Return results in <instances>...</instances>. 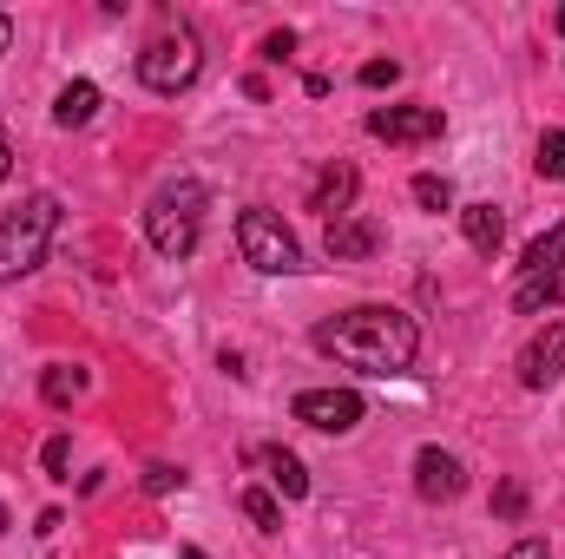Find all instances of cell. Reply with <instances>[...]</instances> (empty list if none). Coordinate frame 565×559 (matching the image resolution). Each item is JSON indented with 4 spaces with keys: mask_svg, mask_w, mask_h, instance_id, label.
I'll use <instances>...</instances> for the list:
<instances>
[{
    "mask_svg": "<svg viewBox=\"0 0 565 559\" xmlns=\"http://www.w3.org/2000/svg\"><path fill=\"white\" fill-rule=\"evenodd\" d=\"M316 349L335 356L355 376H408L422 356V329L395 303H355L329 323H316Z\"/></svg>",
    "mask_w": 565,
    "mask_h": 559,
    "instance_id": "obj_1",
    "label": "cell"
},
{
    "mask_svg": "<svg viewBox=\"0 0 565 559\" xmlns=\"http://www.w3.org/2000/svg\"><path fill=\"white\" fill-rule=\"evenodd\" d=\"M204 211H211V191H204L198 178L158 184L151 204H145V244H151L158 257H191L198 238H204Z\"/></svg>",
    "mask_w": 565,
    "mask_h": 559,
    "instance_id": "obj_2",
    "label": "cell"
},
{
    "mask_svg": "<svg viewBox=\"0 0 565 559\" xmlns=\"http://www.w3.org/2000/svg\"><path fill=\"white\" fill-rule=\"evenodd\" d=\"M53 231H60V198H53V191H33V198H20V204L0 218V283L33 277V271L46 264V244H53Z\"/></svg>",
    "mask_w": 565,
    "mask_h": 559,
    "instance_id": "obj_3",
    "label": "cell"
},
{
    "mask_svg": "<svg viewBox=\"0 0 565 559\" xmlns=\"http://www.w3.org/2000/svg\"><path fill=\"white\" fill-rule=\"evenodd\" d=\"M237 251H244V264L264 271V277H296V271H302V244H296V231L282 224L270 204H250V211L237 218Z\"/></svg>",
    "mask_w": 565,
    "mask_h": 559,
    "instance_id": "obj_4",
    "label": "cell"
},
{
    "mask_svg": "<svg viewBox=\"0 0 565 559\" xmlns=\"http://www.w3.org/2000/svg\"><path fill=\"white\" fill-rule=\"evenodd\" d=\"M198 73H204V53H198L191 27H164L158 40H145V53H139L145 93H184Z\"/></svg>",
    "mask_w": 565,
    "mask_h": 559,
    "instance_id": "obj_5",
    "label": "cell"
},
{
    "mask_svg": "<svg viewBox=\"0 0 565 559\" xmlns=\"http://www.w3.org/2000/svg\"><path fill=\"white\" fill-rule=\"evenodd\" d=\"M289 415L302 428H316V434H349V428H362L369 402H362V389H302L289 402Z\"/></svg>",
    "mask_w": 565,
    "mask_h": 559,
    "instance_id": "obj_6",
    "label": "cell"
},
{
    "mask_svg": "<svg viewBox=\"0 0 565 559\" xmlns=\"http://www.w3.org/2000/svg\"><path fill=\"white\" fill-rule=\"evenodd\" d=\"M369 133L388 145H434L447 133V113L440 106H375L369 113Z\"/></svg>",
    "mask_w": 565,
    "mask_h": 559,
    "instance_id": "obj_7",
    "label": "cell"
},
{
    "mask_svg": "<svg viewBox=\"0 0 565 559\" xmlns=\"http://www.w3.org/2000/svg\"><path fill=\"white\" fill-rule=\"evenodd\" d=\"M513 369H520V389H533V395L553 389V382H565V316H553V323L520 349Z\"/></svg>",
    "mask_w": 565,
    "mask_h": 559,
    "instance_id": "obj_8",
    "label": "cell"
},
{
    "mask_svg": "<svg viewBox=\"0 0 565 559\" xmlns=\"http://www.w3.org/2000/svg\"><path fill=\"white\" fill-rule=\"evenodd\" d=\"M415 494H422L427 507L460 500V494H467V467H460V454H447V447L427 441L422 454H415Z\"/></svg>",
    "mask_w": 565,
    "mask_h": 559,
    "instance_id": "obj_9",
    "label": "cell"
},
{
    "mask_svg": "<svg viewBox=\"0 0 565 559\" xmlns=\"http://www.w3.org/2000/svg\"><path fill=\"white\" fill-rule=\"evenodd\" d=\"M322 251L335 257V264H369L375 251H382V224L375 218H329V238H322Z\"/></svg>",
    "mask_w": 565,
    "mask_h": 559,
    "instance_id": "obj_10",
    "label": "cell"
},
{
    "mask_svg": "<svg viewBox=\"0 0 565 559\" xmlns=\"http://www.w3.org/2000/svg\"><path fill=\"white\" fill-rule=\"evenodd\" d=\"M355 191H362V171L335 158V165H322V178L309 184V211H322V218H349Z\"/></svg>",
    "mask_w": 565,
    "mask_h": 559,
    "instance_id": "obj_11",
    "label": "cell"
},
{
    "mask_svg": "<svg viewBox=\"0 0 565 559\" xmlns=\"http://www.w3.org/2000/svg\"><path fill=\"white\" fill-rule=\"evenodd\" d=\"M93 119H99V86H93V80H66L60 99H53V126H60V133H79V126H93Z\"/></svg>",
    "mask_w": 565,
    "mask_h": 559,
    "instance_id": "obj_12",
    "label": "cell"
},
{
    "mask_svg": "<svg viewBox=\"0 0 565 559\" xmlns=\"http://www.w3.org/2000/svg\"><path fill=\"white\" fill-rule=\"evenodd\" d=\"M244 461H257V467H270V487H277L282 500H309V474H302V461H296L289 447H250Z\"/></svg>",
    "mask_w": 565,
    "mask_h": 559,
    "instance_id": "obj_13",
    "label": "cell"
},
{
    "mask_svg": "<svg viewBox=\"0 0 565 559\" xmlns=\"http://www.w3.org/2000/svg\"><path fill=\"white\" fill-rule=\"evenodd\" d=\"M460 231H467V244H473L480 257H500V244H507L500 204H460Z\"/></svg>",
    "mask_w": 565,
    "mask_h": 559,
    "instance_id": "obj_14",
    "label": "cell"
},
{
    "mask_svg": "<svg viewBox=\"0 0 565 559\" xmlns=\"http://www.w3.org/2000/svg\"><path fill=\"white\" fill-rule=\"evenodd\" d=\"M559 303H565V271L520 277V289H513V309H520V316H540V309H559Z\"/></svg>",
    "mask_w": 565,
    "mask_h": 559,
    "instance_id": "obj_15",
    "label": "cell"
},
{
    "mask_svg": "<svg viewBox=\"0 0 565 559\" xmlns=\"http://www.w3.org/2000/svg\"><path fill=\"white\" fill-rule=\"evenodd\" d=\"M546 271H565V224H553L546 238H533L526 257H520V277H546Z\"/></svg>",
    "mask_w": 565,
    "mask_h": 559,
    "instance_id": "obj_16",
    "label": "cell"
},
{
    "mask_svg": "<svg viewBox=\"0 0 565 559\" xmlns=\"http://www.w3.org/2000/svg\"><path fill=\"white\" fill-rule=\"evenodd\" d=\"M79 389H86V369H73V362H53V369L40 376V395H46V409H66Z\"/></svg>",
    "mask_w": 565,
    "mask_h": 559,
    "instance_id": "obj_17",
    "label": "cell"
},
{
    "mask_svg": "<svg viewBox=\"0 0 565 559\" xmlns=\"http://www.w3.org/2000/svg\"><path fill=\"white\" fill-rule=\"evenodd\" d=\"M244 514H250L257 534H282V507H277L270 487H244Z\"/></svg>",
    "mask_w": 565,
    "mask_h": 559,
    "instance_id": "obj_18",
    "label": "cell"
},
{
    "mask_svg": "<svg viewBox=\"0 0 565 559\" xmlns=\"http://www.w3.org/2000/svg\"><path fill=\"white\" fill-rule=\"evenodd\" d=\"M408 191H415V204H422V211H434V218H440V211H454V184H447L440 171H422Z\"/></svg>",
    "mask_w": 565,
    "mask_h": 559,
    "instance_id": "obj_19",
    "label": "cell"
},
{
    "mask_svg": "<svg viewBox=\"0 0 565 559\" xmlns=\"http://www.w3.org/2000/svg\"><path fill=\"white\" fill-rule=\"evenodd\" d=\"M540 178H565V133L553 126V133H540Z\"/></svg>",
    "mask_w": 565,
    "mask_h": 559,
    "instance_id": "obj_20",
    "label": "cell"
},
{
    "mask_svg": "<svg viewBox=\"0 0 565 559\" xmlns=\"http://www.w3.org/2000/svg\"><path fill=\"white\" fill-rule=\"evenodd\" d=\"M40 467H46V481H73V474H66V467H73V441L53 434V441L40 447Z\"/></svg>",
    "mask_w": 565,
    "mask_h": 559,
    "instance_id": "obj_21",
    "label": "cell"
},
{
    "mask_svg": "<svg viewBox=\"0 0 565 559\" xmlns=\"http://www.w3.org/2000/svg\"><path fill=\"white\" fill-rule=\"evenodd\" d=\"M493 514H500V520H520V514H526V487H520V481H500V487H493Z\"/></svg>",
    "mask_w": 565,
    "mask_h": 559,
    "instance_id": "obj_22",
    "label": "cell"
},
{
    "mask_svg": "<svg viewBox=\"0 0 565 559\" xmlns=\"http://www.w3.org/2000/svg\"><path fill=\"white\" fill-rule=\"evenodd\" d=\"M355 80H362L369 93H382V86H395V80H402V60H369V66H362Z\"/></svg>",
    "mask_w": 565,
    "mask_h": 559,
    "instance_id": "obj_23",
    "label": "cell"
},
{
    "mask_svg": "<svg viewBox=\"0 0 565 559\" xmlns=\"http://www.w3.org/2000/svg\"><path fill=\"white\" fill-rule=\"evenodd\" d=\"M171 487H184V467H171V461H151V467H145V494H171Z\"/></svg>",
    "mask_w": 565,
    "mask_h": 559,
    "instance_id": "obj_24",
    "label": "cell"
},
{
    "mask_svg": "<svg viewBox=\"0 0 565 559\" xmlns=\"http://www.w3.org/2000/svg\"><path fill=\"white\" fill-rule=\"evenodd\" d=\"M257 53H264L270 66H282V60L296 53V33H289V27H277V33H264V46H257Z\"/></svg>",
    "mask_w": 565,
    "mask_h": 559,
    "instance_id": "obj_25",
    "label": "cell"
},
{
    "mask_svg": "<svg viewBox=\"0 0 565 559\" xmlns=\"http://www.w3.org/2000/svg\"><path fill=\"white\" fill-rule=\"evenodd\" d=\"M507 559H553V547H546V540H520Z\"/></svg>",
    "mask_w": 565,
    "mask_h": 559,
    "instance_id": "obj_26",
    "label": "cell"
},
{
    "mask_svg": "<svg viewBox=\"0 0 565 559\" xmlns=\"http://www.w3.org/2000/svg\"><path fill=\"white\" fill-rule=\"evenodd\" d=\"M13 171V145H7V133H0V178Z\"/></svg>",
    "mask_w": 565,
    "mask_h": 559,
    "instance_id": "obj_27",
    "label": "cell"
},
{
    "mask_svg": "<svg viewBox=\"0 0 565 559\" xmlns=\"http://www.w3.org/2000/svg\"><path fill=\"white\" fill-rule=\"evenodd\" d=\"M7 40H13V20H7V13H0V53H7Z\"/></svg>",
    "mask_w": 565,
    "mask_h": 559,
    "instance_id": "obj_28",
    "label": "cell"
},
{
    "mask_svg": "<svg viewBox=\"0 0 565 559\" xmlns=\"http://www.w3.org/2000/svg\"><path fill=\"white\" fill-rule=\"evenodd\" d=\"M178 559H211L204 547H178Z\"/></svg>",
    "mask_w": 565,
    "mask_h": 559,
    "instance_id": "obj_29",
    "label": "cell"
},
{
    "mask_svg": "<svg viewBox=\"0 0 565 559\" xmlns=\"http://www.w3.org/2000/svg\"><path fill=\"white\" fill-rule=\"evenodd\" d=\"M553 33H559V40H565V7H559V13H553Z\"/></svg>",
    "mask_w": 565,
    "mask_h": 559,
    "instance_id": "obj_30",
    "label": "cell"
},
{
    "mask_svg": "<svg viewBox=\"0 0 565 559\" xmlns=\"http://www.w3.org/2000/svg\"><path fill=\"white\" fill-rule=\"evenodd\" d=\"M7 527H13V514H7V507H0V540H7Z\"/></svg>",
    "mask_w": 565,
    "mask_h": 559,
    "instance_id": "obj_31",
    "label": "cell"
}]
</instances>
